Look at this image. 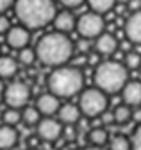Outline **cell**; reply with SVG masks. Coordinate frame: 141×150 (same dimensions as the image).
<instances>
[{
    "mask_svg": "<svg viewBox=\"0 0 141 150\" xmlns=\"http://www.w3.org/2000/svg\"><path fill=\"white\" fill-rule=\"evenodd\" d=\"M38 61L47 66H63L73 57V43L66 32H48L36 45Z\"/></svg>",
    "mask_w": 141,
    "mask_h": 150,
    "instance_id": "cell-1",
    "label": "cell"
},
{
    "mask_svg": "<svg viewBox=\"0 0 141 150\" xmlns=\"http://www.w3.org/2000/svg\"><path fill=\"white\" fill-rule=\"evenodd\" d=\"M14 14L18 22L30 30L41 29L54 22V0H14Z\"/></svg>",
    "mask_w": 141,
    "mask_h": 150,
    "instance_id": "cell-2",
    "label": "cell"
},
{
    "mask_svg": "<svg viewBox=\"0 0 141 150\" xmlns=\"http://www.w3.org/2000/svg\"><path fill=\"white\" fill-rule=\"evenodd\" d=\"M84 77L75 66H57L48 77V89L59 98H72L82 91Z\"/></svg>",
    "mask_w": 141,
    "mask_h": 150,
    "instance_id": "cell-3",
    "label": "cell"
},
{
    "mask_svg": "<svg viewBox=\"0 0 141 150\" xmlns=\"http://www.w3.org/2000/svg\"><path fill=\"white\" fill-rule=\"evenodd\" d=\"M95 86L105 93H118L129 81V68L118 61H104L95 68Z\"/></svg>",
    "mask_w": 141,
    "mask_h": 150,
    "instance_id": "cell-4",
    "label": "cell"
},
{
    "mask_svg": "<svg viewBox=\"0 0 141 150\" xmlns=\"http://www.w3.org/2000/svg\"><path fill=\"white\" fill-rule=\"evenodd\" d=\"M107 105H109V98L105 95V91H102L100 88H90L80 91L79 107L84 116L87 118L102 116V112L107 111Z\"/></svg>",
    "mask_w": 141,
    "mask_h": 150,
    "instance_id": "cell-5",
    "label": "cell"
},
{
    "mask_svg": "<svg viewBox=\"0 0 141 150\" xmlns=\"http://www.w3.org/2000/svg\"><path fill=\"white\" fill-rule=\"evenodd\" d=\"M104 27H105V22H104V16L97 11H90V13H84L79 20H77V32L80 38H98L102 32H104Z\"/></svg>",
    "mask_w": 141,
    "mask_h": 150,
    "instance_id": "cell-6",
    "label": "cell"
},
{
    "mask_svg": "<svg viewBox=\"0 0 141 150\" xmlns=\"http://www.w3.org/2000/svg\"><path fill=\"white\" fill-rule=\"evenodd\" d=\"M30 98V89L25 82L22 81H16V82H11L6 89H4V100L9 107H25L27 102Z\"/></svg>",
    "mask_w": 141,
    "mask_h": 150,
    "instance_id": "cell-7",
    "label": "cell"
},
{
    "mask_svg": "<svg viewBox=\"0 0 141 150\" xmlns=\"http://www.w3.org/2000/svg\"><path fill=\"white\" fill-rule=\"evenodd\" d=\"M63 122L61 120H54L52 116H47V118H41V122L36 125L38 129V136L43 139V141H48V143H52V141H57L61 136H63Z\"/></svg>",
    "mask_w": 141,
    "mask_h": 150,
    "instance_id": "cell-8",
    "label": "cell"
},
{
    "mask_svg": "<svg viewBox=\"0 0 141 150\" xmlns=\"http://www.w3.org/2000/svg\"><path fill=\"white\" fill-rule=\"evenodd\" d=\"M6 40H7V45L14 50H20V48H25L30 41V29H27L25 25H16V27H11L7 32H6Z\"/></svg>",
    "mask_w": 141,
    "mask_h": 150,
    "instance_id": "cell-9",
    "label": "cell"
},
{
    "mask_svg": "<svg viewBox=\"0 0 141 150\" xmlns=\"http://www.w3.org/2000/svg\"><path fill=\"white\" fill-rule=\"evenodd\" d=\"M125 36L130 43L141 45V9L132 11V14L125 22Z\"/></svg>",
    "mask_w": 141,
    "mask_h": 150,
    "instance_id": "cell-10",
    "label": "cell"
},
{
    "mask_svg": "<svg viewBox=\"0 0 141 150\" xmlns=\"http://www.w3.org/2000/svg\"><path fill=\"white\" fill-rule=\"evenodd\" d=\"M36 107L41 111L43 116H54L57 115V111L61 107L59 104V97L54 95V93H43V95L38 97V102H36Z\"/></svg>",
    "mask_w": 141,
    "mask_h": 150,
    "instance_id": "cell-11",
    "label": "cell"
},
{
    "mask_svg": "<svg viewBox=\"0 0 141 150\" xmlns=\"http://www.w3.org/2000/svg\"><path fill=\"white\" fill-rule=\"evenodd\" d=\"M121 98L127 105L130 107H137L141 105V82L137 81H127V84L121 89Z\"/></svg>",
    "mask_w": 141,
    "mask_h": 150,
    "instance_id": "cell-12",
    "label": "cell"
},
{
    "mask_svg": "<svg viewBox=\"0 0 141 150\" xmlns=\"http://www.w3.org/2000/svg\"><path fill=\"white\" fill-rule=\"evenodd\" d=\"M57 116H59V120H61L64 125H75V123L80 120V116H82V111H80V107L75 105V104H64V105L59 107Z\"/></svg>",
    "mask_w": 141,
    "mask_h": 150,
    "instance_id": "cell-13",
    "label": "cell"
},
{
    "mask_svg": "<svg viewBox=\"0 0 141 150\" xmlns=\"http://www.w3.org/2000/svg\"><path fill=\"white\" fill-rule=\"evenodd\" d=\"M18 141V130L14 129V125L4 123L0 127V150H9L16 145Z\"/></svg>",
    "mask_w": 141,
    "mask_h": 150,
    "instance_id": "cell-14",
    "label": "cell"
},
{
    "mask_svg": "<svg viewBox=\"0 0 141 150\" xmlns=\"http://www.w3.org/2000/svg\"><path fill=\"white\" fill-rule=\"evenodd\" d=\"M116 47H118L116 38H114L113 34H105V32H102V34L97 38V43H95L97 52L102 54V55H111V54L116 50Z\"/></svg>",
    "mask_w": 141,
    "mask_h": 150,
    "instance_id": "cell-15",
    "label": "cell"
},
{
    "mask_svg": "<svg viewBox=\"0 0 141 150\" xmlns=\"http://www.w3.org/2000/svg\"><path fill=\"white\" fill-rule=\"evenodd\" d=\"M54 25H56V30H59V32H70V30L75 29L77 20H75V16L70 13V11H63V13H57L56 14Z\"/></svg>",
    "mask_w": 141,
    "mask_h": 150,
    "instance_id": "cell-16",
    "label": "cell"
},
{
    "mask_svg": "<svg viewBox=\"0 0 141 150\" xmlns=\"http://www.w3.org/2000/svg\"><path fill=\"white\" fill-rule=\"evenodd\" d=\"M18 70V64L9 55H2L0 57V79H11Z\"/></svg>",
    "mask_w": 141,
    "mask_h": 150,
    "instance_id": "cell-17",
    "label": "cell"
},
{
    "mask_svg": "<svg viewBox=\"0 0 141 150\" xmlns=\"http://www.w3.org/2000/svg\"><path fill=\"white\" fill-rule=\"evenodd\" d=\"M41 111L36 107V105H30V107H23V112H22V122L25 123V125H38L39 122H41Z\"/></svg>",
    "mask_w": 141,
    "mask_h": 150,
    "instance_id": "cell-18",
    "label": "cell"
},
{
    "mask_svg": "<svg viewBox=\"0 0 141 150\" xmlns=\"http://www.w3.org/2000/svg\"><path fill=\"white\" fill-rule=\"evenodd\" d=\"M109 134H107V130L102 129V127H95L90 130V141L93 146H104V145H107L109 143Z\"/></svg>",
    "mask_w": 141,
    "mask_h": 150,
    "instance_id": "cell-19",
    "label": "cell"
},
{
    "mask_svg": "<svg viewBox=\"0 0 141 150\" xmlns=\"http://www.w3.org/2000/svg\"><path fill=\"white\" fill-rule=\"evenodd\" d=\"M113 115H114V123H120V125H123V123H127L130 118H132V109H130V105H118L114 111H113Z\"/></svg>",
    "mask_w": 141,
    "mask_h": 150,
    "instance_id": "cell-20",
    "label": "cell"
},
{
    "mask_svg": "<svg viewBox=\"0 0 141 150\" xmlns=\"http://www.w3.org/2000/svg\"><path fill=\"white\" fill-rule=\"evenodd\" d=\"M114 2H116V0H87V4H90L91 11H97L100 14L109 13L114 7Z\"/></svg>",
    "mask_w": 141,
    "mask_h": 150,
    "instance_id": "cell-21",
    "label": "cell"
},
{
    "mask_svg": "<svg viewBox=\"0 0 141 150\" xmlns=\"http://www.w3.org/2000/svg\"><path fill=\"white\" fill-rule=\"evenodd\" d=\"M38 59V55H36V48H29V47H25V48H20V52H18V63H22V64H25V66H29V64H32L34 61Z\"/></svg>",
    "mask_w": 141,
    "mask_h": 150,
    "instance_id": "cell-22",
    "label": "cell"
},
{
    "mask_svg": "<svg viewBox=\"0 0 141 150\" xmlns=\"http://www.w3.org/2000/svg\"><path fill=\"white\" fill-rule=\"evenodd\" d=\"M2 120H4V123H7V125H16V123L22 122V112L16 109V107H9V109L4 111Z\"/></svg>",
    "mask_w": 141,
    "mask_h": 150,
    "instance_id": "cell-23",
    "label": "cell"
},
{
    "mask_svg": "<svg viewBox=\"0 0 141 150\" xmlns=\"http://www.w3.org/2000/svg\"><path fill=\"white\" fill-rule=\"evenodd\" d=\"M109 150H132V145L125 136H114L109 141Z\"/></svg>",
    "mask_w": 141,
    "mask_h": 150,
    "instance_id": "cell-24",
    "label": "cell"
},
{
    "mask_svg": "<svg viewBox=\"0 0 141 150\" xmlns=\"http://www.w3.org/2000/svg\"><path fill=\"white\" fill-rule=\"evenodd\" d=\"M125 66L130 68V70H136L141 66V55L137 52H127L125 55Z\"/></svg>",
    "mask_w": 141,
    "mask_h": 150,
    "instance_id": "cell-25",
    "label": "cell"
},
{
    "mask_svg": "<svg viewBox=\"0 0 141 150\" xmlns=\"http://www.w3.org/2000/svg\"><path fill=\"white\" fill-rule=\"evenodd\" d=\"M130 145H132V150H141V123H139V127L134 130V136H132Z\"/></svg>",
    "mask_w": 141,
    "mask_h": 150,
    "instance_id": "cell-26",
    "label": "cell"
},
{
    "mask_svg": "<svg viewBox=\"0 0 141 150\" xmlns=\"http://www.w3.org/2000/svg\"><path fill=\"white\" fill-rule=\"evenodd\" d=\"M87 50H90V40H87V38H80L79 43H77V52L86 54Z\"/></svg>",
    "mask_w": 141,
    "mask_h": 150,
    "instance_id": "cell-27",
    "label": "cell"
},
{
    "mask_svg": "<svg viewBox=\"0 0 141 150\" xmlns=\"http://www.w3.org/2000/svg\"><path fill=\"white\" fill-rule=\"evenodd\" d=\"M9 29H11V22L7 20L2 13H0V34H6Z\"/></svg>",
    "mask_w": 141,
    "mask_h": 150,
    "instance_id": "cell-28",
    "label": "cell"
},
{
    "mask_svg": "<svg viewBox=\"0 0 141 150\" xmlns=\"http://www.w3.org/2000/svg\"><path fill=\"white\" fill-rule=\"evenodd\" d=\"M84 2H86V0H61V4L64 7H70V9H75V7L82 6Z\"/></svg>",
    "mask_w": 141,
    "mask_h": 150,
    "instance_id": "cell-29",
    "label": "cell"
},
{
    "mask_svg": "<svg viewBox=\"0 0 141 150\" xmlns=\"http://www.w3.org/2000/svg\"><path fill=\"white\" fill-rule=\"evenodd\" d=\"M102 122H104V123H107V125L114 123V115H113V112L104 111V112H102Z\"/></svg>",
    "mask_w": 141,
    "mask_h": 150,
    "instance_id": "cell-30",
    "label": "cell"
},
{
    "mask_svg": "<svg viewBox=\"0 0 141 150\" xmlns=\"http://www.w3.org/2000/svg\"><path fill=\"white\" fill-rule=\"evenodd\" d=\"M11 6H14V0H0V13H4Z\"/></svg>",
    "mask_w": 141,
    "mask_h": 150,
    "instance_id": "cell-31",
    "label": "cell"
},
{
    "mask_svg": "<svg viewBox=\"0 0 141 150\" xmlns=\"http://www.w3.org/2000/svg\"><path fill=\"white\" fill-rule=\"evenodd\" d=\"M129 9L130 11H139L141 9V0H130V2H129Z\"/></svg>",
    "mask_w": 141,
    "mask_h": 150,
    "instance_id": "cell-32",
    "label": "cell"
},
{
    "mask_svg": "<svg viewBox=\"0 0 141 150\" xmlns=\"http://www.w3.org/2000/svg\"><path fill=\"white\" fill-rule=\"evenodd\" d=\"M4 86H2V81H0V102H2V98H4Z\"/></svg>",
    "mask_w": 141,
    "mask_h": 150,
    "instance_id": "cell-33",
    "label": "cell"
},
{
    "mask_svg": "<svg viewBox=\"0 0 141 150\" xmlns=\"http://www.w3.org/2000/svg\"><path fill=\"white\" fill-rule=\"evenodd\" d=\"M80 150H104V146H90V148H80Z\"/></svg>",
    "mask_w": 141,
    "mask_h": 150,
    "instance_id": "cell-34",
    "label": "cell"
}]
</instances>
